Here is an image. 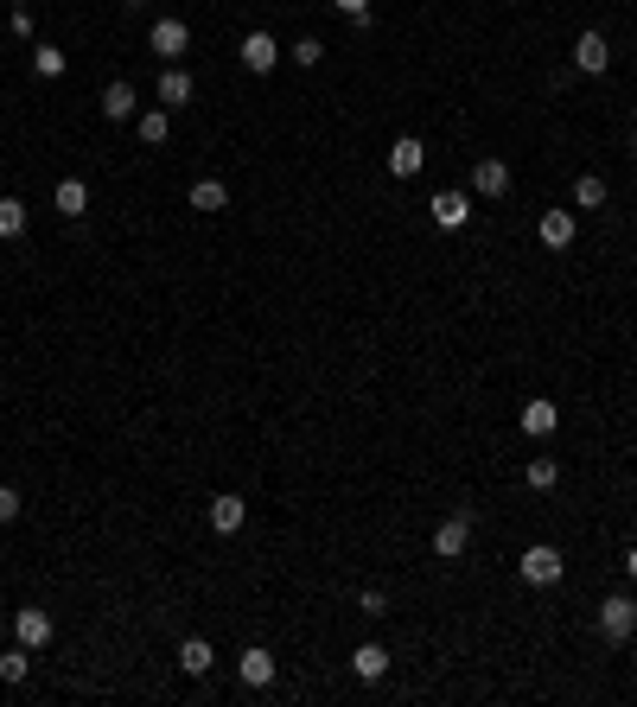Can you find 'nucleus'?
<instances>
[{
	"mask_svg": "<svg viewBox=\"0 0 637 707\" xmlns=\"http://www.w3.org/2000/svg\"><path fill=\"white\" fill-rule=\"evenodd\" d=\"M599 637H606V644H631L637 637V599L631 593H612L606 606H599Z\"/></svg>",
	"mask_w": 637,
	"mask_h": 707,
	"instance_id": "f257e3e1",
	"label": "nucleus"
},
{
	"mask_svg": "<svg viewBox=\"0 0 637 707\" xmlns=\"http://www.w3.org/2000/svg\"><path fill=\"white\" fill-rule=\"evenodd\" d=\"M561 574H567L561 548H548V542H529L523 548V586H555Z\"/></svg>",
	"mask_w": 637,
	"mask_h": 707,
	"instance_id": "f03ea898",
	"label": "nucleus"
},
{
	"mask_svg": "<svg viewBox=\"0 0 637 707\" xmlns=\"http://www.w3.org/2000/svg\"><path fill=\"white\" fill-rule=\"evenodd\" d=\"M472 548V510H459V516H446V523L434 529V555L440 561H459Z\"/></svg>",
	"mask_w": 637,
	"mask_h": 707,
	"instance_id": "7ed1b4c3",
	"label": "nucleus"
},
{
	"mask_svg": "<svg viewBox=\"0 0 637 707\" xmlns=\"http://www.w3.org/2000/svg\"><path fill=\"white\" fill-rule=\"evenodd\" d=\"M236 58H243V71L268 77L274 64H281V45H274V32H243V45H236Z\"/></svg>",
	"mask_w": 637,
	"mask_h": 707,
	"instance_id": "20e7f679",
	"label": "nucleus"
},
{
	"mask_svg": "<svg viewBox=\"0 0 637 707\" xmlns=\"http://www.w3.org/2000/svg\"><path fill=\"white\" fill-rule=\"evenodd\" d=\"M147 45L160 51L166 64H179V58H185V45H192V26H185V20H172V13H166V20H153V32H147Z\"/></svg>",
	"mask_w": 637,
	"mask_h": 707,
	"instance_id": "39448f33",
	"label": "nucleus"
},
{
	"mask_svg": "<svg viewBox=\"0 0 637 707\" xmlns=\"http://www.w3.org/2000/svg\"><path fill=\"white\" fill-rule=\"evenodd\" d=\"M606 64H612L606 32H580V39H574V71H580V77H599Z\"/></svg>",
	"mask_w": 637,
	"mask_h": 707,
	"instance_id": "423d86ee",
	"label": "nucleus"
},
{
	"mask_svg": "<svg viewBox=\"0 0 637 707\" xmlns=\"http://www.w3.org/2000/svg\"><path fill=\"white\" fill-rule=\"evenodd\" d=\"M13 644H26V650L51 644V612H39V606H20V612H13Z\"/></svg>",
	"mask_w": 637,
	"mask_h": 707,
	"instance_id": "0eeeda50",
	"label": "nucleus"
},
{
	"mask_svg": "<svg viewBox=\"0 0 637 707\" xmlns=\"http://www.w3.org/2000/svg\"><path fill=\"white\" fill-rule=\"evenodd\" d=\"M243 523H249V504H243L236 491H217V497H211V529H217V536H236Z\"/></svg>",
	"mask_w": 637,
	"mask_h": 707,
	"instance_id": "6e6552de",
	"label": "nucleus"
},
{
	"mask_svg": "<svg viewBox=\"0 0 637 707\" xmlns=\"http://www.w3.org/2000/svg\"><path fill=\"white\" fill-rule=\"evenodd\" d=\"M141 115V96H134V83L115 77L109 90H102V122H134Z\"/></svg>",
	"mask_w": 637,
	"mask_h": 707,
	"instance_id": "1a4fd4ad",
	"label": "nucleus"
},
{
	"mask_svg": "<svg viewBox=\"0 0 637 707\" xmlns=\"http://www.w3.org/2000/svg\"><path fill=\"white\" fill-rule=\"evenodd\" d=\"M421 166H427V147H421V134H402V141L389 147V172H395V179H415Z\"/></svg>",
	"mask_w": 637,
	"mask_h": 707,
	"instance_id": "9d476101",
	"label": "nucleus"
},
{
	"mask_svg": "<svg viewBox=\"0 0 637 707\" xmlns=\"http://www.w3.org/2000/svg\"><path fill=\"white\" fill-rule=\"evenodd\" d=\"M192 96H198L192 71H179V64H160V102H166V109H185Z\"/></svg>",
	"mask_w": 637,
	"mask_h": 707,
	"instance_id": "9b49d317",
	"label": "nucleus"
},
{
	"mask_svg": "<svg viewBox=\"0 0 637 707\" xmlns=\"http://www.w3.org/2000/svg\"><path fill=\"white\" fill-rule=\"evenodd\" d=\"M555 427H561V408L548 402V395H536V402H523V434H529V440H548Z\"/></svg>",
	"mask_w": 637,
	"mask_h": 707,
	"instance_id": "f8f14e48",
	"label": "nucleus"
},
{
	"mask_svg": "<svg viewBox=\"0 0 637 707\" xmlns=\"http://www.w3.org/2000/svg\"><path fill=\"white\" fill-rule=\"evenodd\" d=\"M236 676H243V688H268L274 682V657H268L262 644H249L243 657H236Z\"/></svg>",
	"mask_w": 637,
	"mask_h": 707,
	"instance_id": "ddd939ff",
	"label": "nucleus"
},
{
	"mask_svg": "<svg viewBox=\"0 0 637 707\" xmlns=\"http://www.w3.org/2000/svg\"><path fill=\"white\" fill-rule=\"evenodd\" d=\"M472 192H478V198H504V192H510V166H504V160H478V166H472Z\"/></svg>",
	"mask_w": 637,
	"mask_h": 707,
	"instance_id": "4468645a",
	"label": "nucleus"
},
{
	"mask_svg": "<svg viewBox=\"0 0 637 707\" xmlns=\"http://www.w3.org/2000/svg\"><path fill=\"white\" fill-rule=\"evenodd\" d=\"M536 236H542L548 249H567V243H574V211H567V204H555V211H542Z\"/></svg>",
	"mask_w": 637,
	"mask_h": 707,
	"instance_id": "2eb2a0df",
	"label": "nucleus"
},
{
	"mask_svg": "<svg viewBox=\"0 0 637 707\" xmlns=\"http://www.w3.org/2000/svg\"><path fill=\"white\" fill-rule=\"evenodd\" d=\"M351 676H357V682H383V676H389V650H383V644H357V650H351Z\"/></svg>",
	"mask_w": 637,
	"mask_h": 707,
	"instance_id": "dca6fc26",
	"label": "nucleus"
},
{
	"mask_svg": "<svg viewBox=\"0 0 637 707\" xmlns=\"http://www.w3.org/2000/svg\"><path fill=\"white\" fill-rule=\"evenodd\" d=\"M466 217H472L466 192H434V223H440V230H466Z\"/></svg>",
	"mask_w": 637,
	"mask_h": 707,
	"instance_id": "f3484780",
	"label": "nucleus"
},
{
	"mask_svg": "<svg viewBox=\"0 0 637 707\" xmlns=\"http://www.w3.org/2000/svg\"><path fill=\"white\" fill-rule=\"evenodd\" d=\"M211 663H217V650L204 644V637H185V644H179V669H185V676H211Z\"/></svg>",
	"mask_w": 637,
	"mask_h": 707,
	"instance_id": "a211bd4d",
	"label": "nucleus"
},
{
	"mask_svg": "<svg viewBox=\"0 0 637 707\" xmlns=\"http://www.w3.org/2000/svg\"><path fill=\"white\" fill-rule=\"evenodd\" d=\"M51 198H58L64 217H83V211H90V185H83L77 172H71V179H58V192H51Z\"/></svg>",
	"mask_w": 637,
	"mask_h": 707,
	"instance_id": "6ab92c4d",
	"label": "nucleus"
},
{
	"mask_svg": "<svg viewBox=\"0 0 637 707\" xmlns=\"http://www.w3.org/2000/svg\"><path fill=\"white\" fill-rule=\"evenodd\" d=\"M223 204H230V185H223V179H198V185H192V211H204V217H217Z\"/></svg>",
	"mask_w": 637,
	"mask_h": 707,
	"instance_id": "aec40b11",
	"label": "nucleus"
},
{
	"mask_svg": "<svg viewBox=\"0 0 637 707\" xmlns=\"http://www.w3.org/2000/svg\"><path fill=\"white\" fill-rule=\"evenodd\" d=\"M599 204H606V179H599V172H580L574 179V211H599Z\"/></svg>",
	"mask_w": 637,
	"mask_h": 707,
	"instance_id": "412c9836",
	"label": "nucleus"
},
{
	"mask_svg": "<svg viewBox=\"0 0 637 707\" xmlns=\"http://www.w3.org/2000/svg\"><path fill=\"white\" fill-rule=\"evenodd\" d=\"M26 676H32V650H26V644H13L7 657H0V682H7V688H20Z\"/></svg>",
	"mask_w": 637,
	"mask_h": 707,
	"instance_id": "4be33fe9",
	"label": "nucleus"
},
{
	"mask_svg": "<svg viewBox=\"0 0 637 707\" xmlns=\"http://www.w3.org/2000/svg\"><path fill=\"white\" fill-rule=\"evenodd\" d=\"M166 128H172V109H147V115H134V134H141L147 147H160V141H166Z\"/></svg>",
	"mask_w": 637,
	"mask_h": 707,
	"instance_id": "5701e85b",
	"label": "nucleus"
},
{
	"mask_svg": "<svg viewBox=\"0 0 637 707\" xmlns=\"http://www.w3.org/2000/svg\"><path fill=\"white\" fill-rule=\"evenodd\" d=\"M523 485H529V491H555V485H561V465H555V459H529V465H523Z\"/></svg>",
	"mask_w": 637,
	"mask_h": 707,
	"instance_id": "b1692460",
	"label": "nucleus"
},
{
	"mask_svg": "<svg viewBox=\"0 0 637 707\" xmlns=\"http://www.w3.org/2000/svg\"><path fill=\"white\" fill-rule=\"evenodd\" d=\"M32 77H64V51L58 45H32Z\"/></svg>",
	"mask_w": 637,
	"mask_h": 707,
	"instance_id": "393cba45",
	"label": "nucleus"
},
{
	"mask_svg": "<svg viewBox=\"0 0 637 707\" xmlns=\"http://www.w3.org/2000/svg\"><path fill=\"white\" fill-rule=\"evenodd\" d=\"M0 236H7V243H13V236H26V204L20 198H0Z\"/></svg>",
	"mask_w": 637,
	"mask_h": 707,
	"instance_id": "a878e982",
	"label": "nucleus"
},
{
	"mask_svg": "<svg viewBox=\"0 0 637 707\" xmlns=\"http://www.w3.org/2000/svg\"><path fill=\"white\" fill-rule=\"evenodd\" d=\"M319 58H325L319 39H300V45H294V64H306V71H319Z\"/></svg>",
	"mask_w": 637,
	"mask_h": 707,
	"instance_id": "bb28decb",
	"label": "nucleus"
},
{
	"mask_svg": "<svg viewBox=\"0 0 637 707\" xmlns=\"http://www.w3.org/2000/svg\"><path fill=\"white\" fill-rule=\"evenodd\" d=\"M20 491H13V485H0V523H20Z\"/></svg>",
	"mask_w": 637,
	"mask_h": 707,
	"instance_id": "cd10ccee",
	"label": "nucleus"
},
{
	"mask_svg": "<svg viewBox=\"0 0 637 707\" xmlns=\"http://www.w3.org/2000/svg\"><path fill=\"white\" fill-rule=\"evenodd\" d=\"M357 612H370V618H383V612H389V593H383V586H370V593H364V599H357Z\"/></svg>",
	"mask_w": 637,
	"mask_h": 707,
	"instance_id": "c85d7f7f",
	"label": "nucleus"
},
{
	"mask_svg": "<svg viewBox=\"0 0 637 707\" xmlns=\"http://www.w3.org/2000/svg\"><path fill=\"white\" fill-rule=\"evenodd\" d=\"M332 7L344 13V20H357V13H370V0H332Z\"/></svg>",
	"mask_w": 637,
	"mask_h": 707,
	"instance_id": "c756f323",
	"label": "nucleus"
},
{
	"mask_svg": "<svg viewBox=\"0 0 637 707\" xmlns=\"http://www.w3.org/2000/svg\"><path fill=\"white\" fill-rule=\"evenodd\" d=\"M625 574H631V580H637V548H625Z\"/></svg>",
	"mask_w": 637,
	"mask_h": 707,
	"instance_id": "7c9ffc66",
	"label": "nucleus"
},
{
	"mask_svg": "<svg viewBox=\"0 0 637 707\" xmlns=\"http://www.w3.org/2000/svg\"><path fill=\"white\" fill-rule=\"evenodd\" d=\"M122 7H147V0H122Z\"/></svg>",
	"mask_w": 637,
	"mask_h": 707,
	"instance_id": "2f4dec72",
	"label": "nucleus"
}]
</instances>
